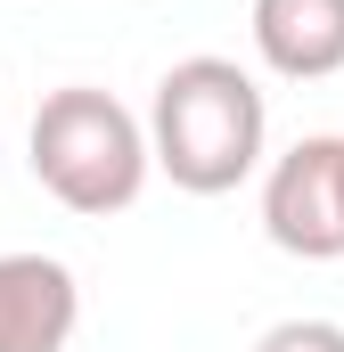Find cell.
Instances as JSON below:
<instances>
[{
	"instance_id": "cell-1",
	"label": "cell",
	"mask_w": 344,
	"mask_h": 352,
	"mask_svg": "<svg viewBox=\"0 0 344 352\" xmlns=\"http://www.w3.org/2000/svg\"><path fill=\"white\" fill-rule=\"evenodd\" d=\"M148 164L189 197H230L270 148V107L238 58H180L148 98Z\"/></svg>"
},
{
	"instance_id": "cell-2",
	"label": "cell",
	"mask_w": 344,
	"mask_h": 352,
	"mask_svg": "<svg viewBox=\"0 0 344 352\" xmlns=\"http://www.w3.org/2000/svg\"><path fill=\"white\" fill-rule=\"evenodd\" d=\"M25 148H33V180H41L66 213H90V221L140 205V188L156 173L140 115H131L115 90H98V82L50 90V98L33 107V140H25Z\"/></svg>"
},
{
	"instance_id": "cell-3",
	"label": "cell",
	"mask_w": 344,
	"mask_h": 352,
	"mask_svg": "<svg viewBox=\"0 0 344 352\" xmlns=\"http://www.w3.org/2000/svg\"><path fill=\"white\" fill-rule=\"evenodd\" d=\"M262 230L295 263L344 254V131H303L262 173Z\"/></svg>"
},
{
	"instance_id": "cell-4",
	"label": "cell",
	"mask_w": 344,
	"mask_h": 352,
	"mask_svg": "<svg viewBox=\"0 0 344 352\" xmlns=\"http://www.w3.org/2000/svg\"><path fill=\"white\" fill-rule=\"evenodd\" d=\"M83 287L58 254H0V352H66Z\"/></svg>"
},
{
	"instance_id": "cell-5",
	"label": "cell",
	"mask_w": 344,
	"mask_h": 352,
	"mask_svg": "<svg viewBox=\"0 0 344 352\" xmlns=\"http://www.w3.org/2000/svg\"><path fill=\"white\" fill-rule=\"evenodd\" d=\"M255 58L279 82L344 74V0H255Z\"/></svg>"
},
{
	"instance_id": "cell-6",
	"label": "cell",
	"mask_w": 344,
	"mask_h": 352,
	"mask_svg": "<svg viewBox=\"0 0 344 352\" xmlns=\"http://www.w3.org/2000/svg\"><path fill=\"white\" fill-rule=\"evenodd\" d=\"M255 352H344V328L336 320H279L255 336Z\"/></svg>"
}]
</instances>
